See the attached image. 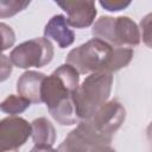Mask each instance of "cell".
Instances as JSON below:
<instances>
[{"label":"cell","instance_id":"obj_1","mask_svg":"<svg viewBox=\"0 0 152 152\" xmlns=\"http://www.w3.org/2000/svg\"><path fill=\"white\" fill-rule=\"evenodd\" d=\"M80 72L70 64H62L46 76L42 86V101L51 116L63 126L78 124L74 94L78 88Z\"/></svg>","mask_w":152,"mask_h":152},{"label":"cell","instance_id":"obj_2","mask_svg":"<svg viewBox=\"0 0 152 152\" xmlns=\"http://www.w3.org/2000/svg\"><path fill=\"white\" fill-rule=\"evenodd\" d=\"M113 86V74L99 71L86 77L74 94L78 119L89 120L108 100Z\"/></svg>","mask_w":152,"mask_h":152},{"label":"cell","instance_id":"obj_3","mask_svg":"<svg viewBox=\"0 0 152 152\" xmlns=\"http://www.w3.org/2000/svg\"><path fill=\"white\" fill-rule=\"evenodd\" d=\"M91 33L114 48L137 46L140 44L141 34L138 25L129 17H100L93 25Z\"/></svg>","mask_w":152,"mask_h":152},{"label":"cell","instance_id":"obj_4","mask_svg":"<svg viewBox=\"0 0 152 152\" xmlns=\"http://www.w3.org/2000/svg\"><path fill=\"white\" fill-rule=\"evenodd\" d=\"M114 46L99 39L91 38L84 44L72 49L65 57V63L74 66L80 74L107 72Z\"/></svg>","mask_w":152,"mask_h":152},{"label":"cell","instance_id":"obj_5","mask_svg":"<svg viewBox=\"0 0 152 152\" xmlns=\"http://www.w3.org/2000/svg\"><path fill=\"white\" fill-rule=\"evenodd\" d=\"M53 53L52 43L45 37H38L17 45L10 53V61L20 69L42 68L52 61Z\"/></svg>","mask_w":152,"mask_h":152},{"label":"cell","instance_id":"obj_6","mask_svg":"<svg viewBox=\"0 0 152 152\" xmlns=\"http://www.w3.org/2000/svg\"><path fill=\"white\" fill-rule=\"evenodd\" d=\"M112 141L99 134L88 120H81L58 146V152H91L97 146L109 145Z\"/></svg>","mask_w":152,"mask_h":152},{"label":"cell","instance_id":"obj_7","mask_svg":"<svg viewBox=\"0 0 152 152\" xmlns=\"http://www.w3.org/2000/svg\"><path fill=\"white\" fill-rule=\"evenodd\" d=\"M125 119V107L119 101L110 100L107 101L101 108H99V110L88 121L99 134L112 141L114 133L121 127Z\"/></svg>","mask_w":152,"mask_h":152},{"label":"cell","instance_id":"obj_8","mask_svg":"<svg viewBox=\"0 0 152 152\" xmlns=\"http://www.w3.org/2000/svg\"><path fill=\"white\" fill-rule=\"evenodd\" d=\"M32 135V125L20 116H7L0 121V152L21 147Z\"/></svg>","mask_w":152,"mask_h":152},{"label":"cell","instance_id":"obj_9","mask_svg":"<svg viewBox=\"0 0 152 152\" xmlns=\"http://www.w3.org/2000/svg\"><path fill=\"white\" fill-rule=\"evenodd\" d=\"M65 13L68 25L76 28L89 27L97 14L94 1H56Z\"/></svg>","mask_w":152,"mask_h":152},{"label":"cell","instance_id":"obj_10","mask_svg":"<svg viewBox=\"0 0 152 152\" xmlns=\"http://www.w3.org/2000/svg\"><path fill=\"white\" fill-rule=\"evenodd\" d=\"M46 75L36 70L25 71L17 81V91L19 95L27 99L31 103H40L42 86Z\"/></svg>","mask_w":152,"mask_h":152},{"label":"cell","instance_id":"obj_11","mask_svg":"<svg viewBox=\"0 0 152 152\" xmlns=\"http://www.w3.org/2000/svg\"><path fill=\"white\" fill-rule=\"evenodd\" d=\"M44 37L52 39L62 49L70 46L75 42V32L69 27L66 18L63 14L53 15L44 27Z\"/></svg>","mask_w":152,"mask_h":152},{"label":"cell","instance_id":"obj_12","mask_svg":"<svg viewBox=\"0 0 152 152\" xmlns=\"http://www.w3.org/2000/svg\"><path fill=\"white\" fill-rule=\"evenodd\" d=\"M32 139L34 145L52 146L56 141V129L50 120L42 116L32 122Z\"/></svg>","mask_w":152,"mask_h":152},{"label":"cell","instance_id":"obj_13","mask_svg":"<svg viewBox=\"0 0 152 152\" xmlns=\"http://www.w3.org/2000/svg\"><path fill=\"white\" fill-rule=\"evenodd\" d=\"M30 104L31 102L24 96L11 94L2 100V102L0 103V109L4 113L10 114V116H15L17 114H21L23 112H25L30 107Z\"/></svg>","mask_w":152,"mask_h":152},{"label":"cell","instance_id":"obj_14","mask_svg":"<svg viewBox=\"0 0 152 152\" xmlns=\"http://www.w3.org/2000/svg\"><path fill=\"white\" fill-rule=\"evenodd\" d=\"M30 5V1H18V0H1L0 1V17H12L20 11L25 10Z\"/></svg>","mask_w":152,"mask_h":152},{"label":"cell","instance_id":"obj_15","mask_svg":"<svg viewBox=\"0 0 152 152\" xmlns=\"http://www.w3.org/2000/svg\"><path fill=\"white\" fill-rule=\"evenodd\" d=\"M140 30L144 44L152 49V12L147 13L140 20Z\"/></svg>","mask_w":152,"mask_h":152},{"label":"cell","instance_id":"obj_16","mask_svg":"<svg viewBox=\"0 0 152 152\" xmlns=\"http://www.w3.org/2000/svg\"><path fill=\"white\" fill-rule=\"evenodd\" d=\"M0 28H1V34L4 37V40H2V50H7L8 48H11L14 42H15V36H14V32L12 30L11 26L6 25L5 23H1L0 24Z\"/></svg>","mask_w":152,"mask_h":152},{"label":"cell","instance_id":"obj_17","mask_svg":"<svg viewBox=\"0 0 152 152\" xmlns=\"http://www.w3.org/2000/svg\"><path fill=\"white\" fill-rule=\"evenodd\" d=\"M100 5L109 11V12H118L121 11L126 7H128L131 5V1H121V0H104V1H100Z\"/></svg>","mask_w":152,"mask_h":152},{"label":"cell","instance_id":"obj_18","mask_svg":"<svg viewBox=\"0 0 152 152\" xmlns=\"http://www.w3.org/2000/svg\"><path fill=\"white\" fill-rule=\"evenodd\" d=\"M6 62H7V56H5V55H2L1 56V63H2V68H1V81H5L10 75H11V72H12V66H11V64H8V65H6Z\"/></svg>","mask_w":152,"mask_h":152},{"label":"cell","instance_id":"obj_19","mask_svg":"<svg viewBox=\"0 0 152 152\" xmlns=\"http://www.w3.org/2000/svg\"><path fill=\"white\" fill-rule=\"evenodd\" d=\"M30 152H58L57 150L52 148V146H39V145H34Z\"/></svg>","mask_w":152,"mask_h":152},{"label":"cell","instance_id":"obj_20","mask_svg":"<svg viewBox=\"0 0 152 152\" xmlns=\"http://www.w3.org/2000/svg\"><path fill=\"white\" fill-rule=\"evenodd\" d=\"M91 152H115V150L112 148L109 145H103V146H97V147H95Z\"/></svg>","mask_w":152,"mask_h":152},{"label":"cell","instance_id":"obj_21","mask_svg":"<svg viewBox=\"0 0 152 152\" xmlns=\"http://www.w3.org/2000/svg\"><path fill=\"white\" fill-rule=\"evenodd\" d=\"M146 134H147L148 140H150L151 144H152V122L148 125V127H147V129H146Z\"/></svg>","mask_w":152,"mask_h":152}]
</instances>
